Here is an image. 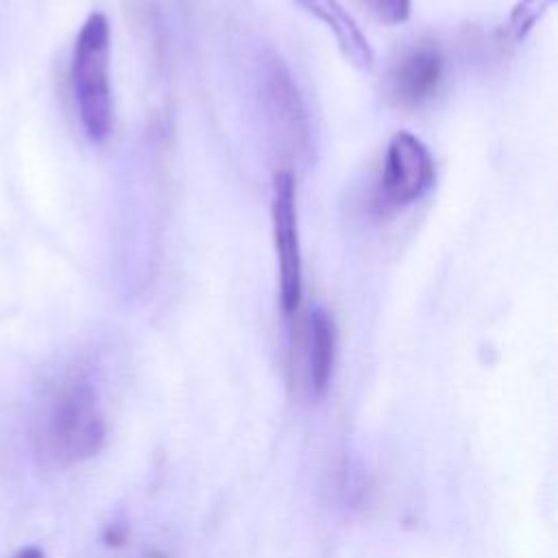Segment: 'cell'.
<instances>
[{
    "label": "cell",
    "instance_id": "cell-11",
    "mask_svg": "<svg viewBox=\"0 0 558 558\" xmlns=\"http://www.w3.org/2000/svg\"><path fill=\"white\" fill-rule=\"evenodd\" d=\"M144 558H163V554H159V551H150V554H146Z\"/></svg>",
    "mask_w": 558,
    "mask_h": 558
},
{
    "label": "cell",
    "instance_id": "cell-7",
    "mask_svg": "<svg viewBox=\"0 0 558 558\" xmlns=\"http://www.w3.org/2000/svg\"><path fill=\"white\" fill-rule=\"evenodd\" d=\"M299 7H303L310 15L320 20L333 35L342 57L355 65L357 70H371L375 63V52L357 26V22L351 17V13L342 7L340 0H294Z\"/></svg>",
    "mask_w": 558,
    "mask_h": 558
},
{
    "label": "cell",
    "instance_id": "cell-3",
    "mask_svg": "<svg viewBox=\"0 0 558 558\" xmlns=\"http://www.w3.org/2000/svg\"><path fill=\"white\" fill-rule=\"evenodd\" d=\"M270 222L277 255L279 303L286 316H294L303 301V257L299 238L296 183L288 168L277 170L272 177Z\"/></svg>",
    "mask_w": 558,
    "mask_h": 558
},
{
    "label": "cell",
    "instance_id": "cell-4",
    "mask_svg": "<svg viewBox=\"0 0 558 558\" xmlns=\"http://www.w3.org/2000/svg\"><path fill=\"white\" fill-rule=\"evenodd\" d=\"M434 177L436 168L425 142L410 131H397L386 146L377 203L384 209H403L432 190Z\"/></svg>",
    "mask_w": 558,
    "mask_h": 558
},
{
    "label": "cell",
    "instance_id": "cell-2",
    "mask_svg": "<svg viewBox=\"0 0 558 558\" xmlns=\"http://www.w3.org/2000/svg\"><path fill=\"white\" fill-rule=\"evenodd\" d=\"M111 28L102 11H92L78 28L72 50V94L85 135L100 144L113 129V92L109 74Z\"/></svg>",
    "mask_w": 558,
    "mask_h": 558
},
{
    "label": "cell",
    "instance_id": "cell-9",
    "mask_svg": "<svg viewBox=\"0 0 558 558\" xmlns=\"http://www.w3.org/2000/svg\"><path fill=\"white\" fill-rule=\"evenodd\" d=\"M368 9L384 24H403L410 17L412 0H366Z\"/></svg>",
    "mask_w": 558,
    "mask_h": 558
},
{
    "label": "cell",
    "instance_id": "cell-5",
    "mask_svg": "<svg viewBox=\"0 0 558 558\" xmlns=\"http://www.w3.org/2000/svg\"><path fill=\"white\" fill-rule=\"evenodd\" d=\"M445 74L442 52L434 44L405 50L388 72V96L401 107H418L429 100Z\"/></svg>",
    "mask_w": 558,
    "mask_h": 558
},
{
    "label": "cell",
    "instance_id": "cell-10",
    "mask_svg": "<svg viewBox=\"0 0 558 558\" xmlns=\"http://www.w3.org/2000/svg\"><path fill=\"white\" fill-rule=\"evenodd\" d=\"M11 558H44V551L39 547H24L15 551Z\"/></svg>",
    "mask_w": 558,
    "mask_h": 558
},
{
    "label": "cell",
    "instance_id": "cell-6",
    "mask_svg": "<svg viewBox=\"0 0 558 558\" xmlns=\"http://www.w3.org/2000/svg\"><path fill=\"white\" fill-rule=\"evenodd\" d=\"M305 381L312 397H323L329 388L336 362V325L325 307L307 314L303 331Z\"/></svg>",
    "mask_w": 558,
    "mask_h": 558
},
{
    "label": "cell",
    "instance_id": "cell-1",
    "mask_svg": "<svg viewBox=\"0 0 558 558\" xmlns=\"http://www.w3.org/2000/svg\"><path fill=\"white\" fill-rule=\"evenodd\" d=\"M107 425L94 384L68 377L44 399L35 416V449L44 462L72 466L100 451Z\"/></svg>",
    "mask_w": 558,
    "mask_h": 558
},
{
    "label": "cell",
    "instance_id": "cell-8",
    "mask_svg": "<svg viewBox=\"0 0 558 558\" xmlns=\"http://www.w3.org/2000/svg\"><path fill=\"white\" fill-rule=\"evenodd\" d=\"M551 4L554 0H519L508 15V24H506L508 35L514 41H523Z\"/></svg>",
    "mask_w": 558,
    "mask_h": 558
}]
</instances>
